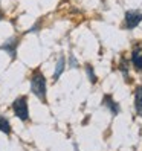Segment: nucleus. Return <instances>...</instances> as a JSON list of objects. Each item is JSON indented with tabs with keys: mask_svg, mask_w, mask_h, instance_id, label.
Here are the masks:
<instances>
[{
	"mask_svg": "<svg viewBox=\"0 0 142 151\" xmlns=\"http://www.w3.org/2000/svg\"><path fill=\"white\" fill-rule=\"evenodd\" d=\"M0 131L6 133V134H9L11 133V125H9V121H8L6 118L0 116Z\"/></svg>",
	"mask_w": 142,
	"mask_h": 151,
	"instance_id": "1a4fd4ad",
	"label": "nucleus"
},
{
	"mask_svg": "<svg viewBox=\"0 0 142 151\" xmlns=\"http://www.w3.org/2000/svg\"><path fill=\"white\" fill-rule=\"evenodd\" d=\"M86 72H87V75H89V79H90V83H96V75H95V72H93V69H92V66H86Z\"/></svg>",
	"mask_w": 142,
	"mask_h": 151,
	"instance_id": "9d476101",
	"label": "nucleus"
},
{
	"mask_svg": "<svg viewBox=\"0 0 142 151\" xmlns=\"http://www.w3.org/2000/svg\"><path fill=\"white\" fill-rule=\"evenodd\" d=\"M31 90L41 101H46V78L38 70L31 78Z\"/></svg>",
	"mask_w": 142,
	"mask_h": 151,
	"instance_id": "f257e3e1",
	"label": "nucleus"
},
{
	"mask_svg": "<svg viewBox=\"0 0 142 151\" xmlns=\"http://www.w3.org/2000/svg\"><path fill=\"white\" fill-rule=\"evenodd\" d=\"M102 104H104L105 107H107V109H109L113 114H118V113H119V110H121V109H119V105L113 101V98H112L110 95H105V96H104Z\"/></svg>",
	"mask_w": 142,
	"mask_h": 151,
	"instance_id": "39448f33",
	"label": "nucleus"
},
{
	"mask_svg": "<svg viewBox=\"0 0 142 151\" xmlns=\"http://www.w3.org/2000/svg\"><path fill=\"white\" fill-rule=\"evenodd\" d=\"M142 22V12L141 11H127L125 12V26L127 29H135Z\"/></svg>",
	"mask_w": 142,
	"mask_h": 151,
	"instance_id": "7ed1b4c3",
	"label": "nucleus"
},
{
	"mask_svg": "<svg viewBox=\"0 0 142 151\" xmlns=\"http://www.w3.org/2000/svg\"><path fill=\"white\" fill-rule=\"evenodd\" d=\"M131 63L138 72H142V43L135 44L131 52Z\"/></svg>",
	"mask_w": 142,
	"mask_h": 151,
	"instance_id": "20e7f679",
	"label": "nucleus"
},
{
	"mask_svg": "<svg viewBox=\"0 0 142 151\" xmlns=\"http://www.w3.org/2000/svg\"><path fill=\"white\" fill-rule=\"evenodd\" d=\"M135 107H136L138 114L142 116V86H139L135 92Z\"/></svg>",
	"mask_w": 142,
	"mask_h": 151,
	"instance_id": "0eeeda50",
	"label": "nucleus"
},
{
	"mask_svg": "<svg viewBox=\"0 0 142 151\" xmlns=\"http://www.w3.org/2000/svg\"><path fill=\"white\" fill-rule=\"evenodd\" d=\"M0 19H2V15H0Z\"/></svg>",
	"mask_w": 142,
	"mask_h": 151,
	"instance_id": "9b49d317",
	"label": "nucleus"
},
{
	"mask_svg": "<svg viewBox=\"0 0 142 151\" xmlns=\"http://www.w3.org/2000/svg\"><path fill=\"white\" fill-rule=\"evenodd\" d=\"M17 44H19V40H17V38H9L6 43H3V44H2V49H3V50H6V52H9L11 57H15Z\"/></svg>",
	"mask_w": 142,
	"mask_h": 151,
	"instance_id": "423d86ee",
	"label": "nucleus"
},
{
	"mask_svg": "<svg viewBox=\"0 0 142 151\" xmlns=\"http://www.w3.org/2000/svg\"><path fill=\"white\" fill-rule=\"evenodd\" d=\"M12 109H14V113L15 116L22 119V121H28L29 118V111H28V101H26V96H20L17 98L12 104Z\"/></svg>",
	"mask_w": 142,
	"mask_h": 151,
	"instance_id": "f03ea898",
	"label": "nucleus"
},
{
	"mask_svg": "<svg viewBox=\"0 0 142 151\" xmlns=\"http://www.w3.org/2000/svg\"><path fill=\"white\" fill-rule=\"evenodd\" d=\"M64 63H66L64 57H60V58H58V63H57V67H55V72H54V79H58V78H60V75L63 73L64 66H66Z\"/></svg>",
	"mask_w": 142,
	"mask_h": 151,
	"instance_id": "6e6552de",
	"label": "nucleus"
}]
</instances>
